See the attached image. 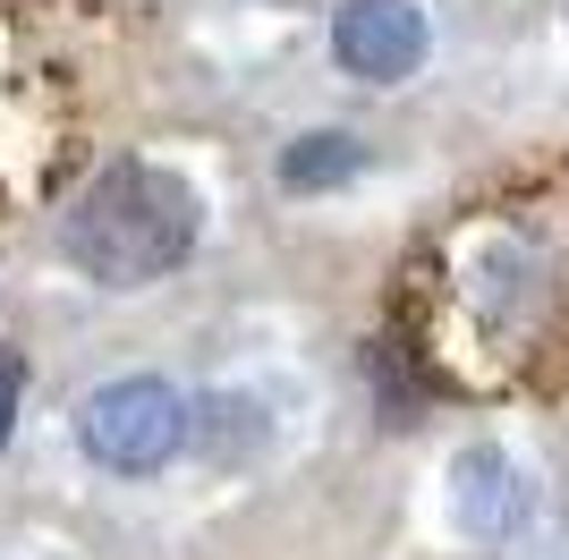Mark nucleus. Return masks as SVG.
Masks as SVG:
<instances>
[{
  "label": "nucleus",
  "mask_w": 569,
  "mask_h": 560,
  "mask_svg": "<svg viewBox=\"0 0 569 560\" xmlns=\"http://www.w3.org/2000/svg\"><path fill=\"white\" fill-rule=\"evenodd\" d=\"M196 230H204V204L179 170L111 162L69 204V263L102 289H144L196 256Z\"/></svg>",
  "instance_id": "1"
},
{
  "label": "nucleus",
  "mask_w": 569,
  "mask_h": 560,
  "mask_svg": "<svg viewBox=\"0 0 569 560\" xmlns=\"http://www.w3.org/2000/svg\"><path fill=\"white\" fill-rule=\"evenodd\" d=\"M468 306L485 340H545L569 306V280H552V247L527 230H485L468 247Z\"/></svg>",
  "instance_id": "2"
},
{
  "label": "nucleus",
  "mask_w": 569,
  "mask_h": 560,
  "mask_svg": "<svg viewBox=\"0 0 569 560\" xmlns=\"http://www.w3.org/2000/svg\"><path fill=\"white\" fill-rule=\"evenodd\" d=\"M77 442H86L94 467H111V476H153V467H170L179 442H188V399L170 391V382H153V373H119V382H102V391L86 399Z\"/></svg>",
  "instance_id": "3"
},
{
  "label": "nucleus",
  "mask_w": 569,
  "mask_h": 560,
  "mask_svg": "<svg viewBox=\"0 0 569 560\" xmlns=\"http://www.w3.org/2000/svg\"><path fill=\"white\" fill-rule=\"evenodd\" d=\"M332 60L366 86H400L426 60V9L417 0H349L332 18Z\"/></svg>",
  "instance_id": "4"
},
{
  "label": "nucleus",
  "mask_w": 569,
  "mask_h": 560,
  "mask_svg": "<svg viewBox=\"0 0 569 560\" xmlns=\"http://www.w3.org/2000/svg\"><path fill=\"white\" fill-rule=\"evenodd\" d=\"M451 510L468 536H501V527H519V467L501 459V450H468L451 467Z\"/></svg>",
  "instance_id": "5"
},
{
  "label": "nucleus",
  "mask_w": 569,
  "mask_h": 560,
  "mask_svg": "<svg viewBox=\"0 0 569 560\" xmlns=\"http://www.w3.org/2000/svg\"><path fill=\"white\" fill-rule=\"evenodd\" d=\"M357 170H366V144L349 137V128H315V137H298L281 153V187L289 196H323V187H349Z\"/></svg>",
  "instance_id": "6"
},
{
  "label": "nucleus",
  "mask_w": 569,
  "mask_h": 560,
  "mask_svg": "<svg viewBox=\"0 0 569 560\" xmlns=\"http://www.w3.org/2000/svg\"><path fill=\"white\" fill-rule=\"evenodd\" d=\"M18 391H26V357H18V349H0V442L18 433Z\"/></svg>",
  "instance_id": "7"
}]
</instances>
